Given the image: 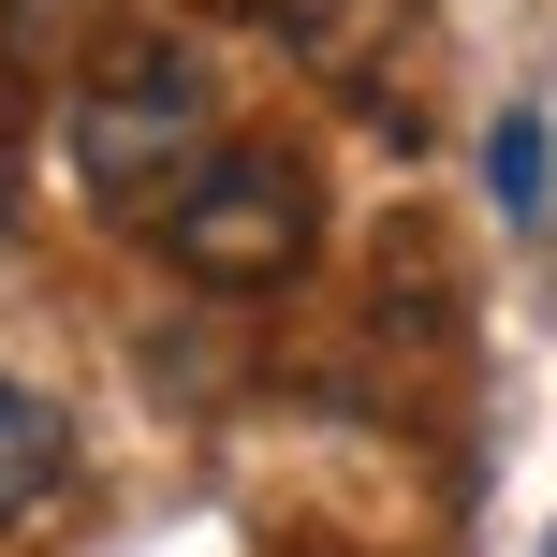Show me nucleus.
Instances as JSON below:
<instances>
[{
	"label": "nucleus",
	"mask_w": 557,
	"mask_h": 557,
	"mask_svg": "<svg viewBox=\"0 0 557 557\" xmlns=\"http://www.w3.org/2000/svg\"><path fill=\"white\" fill-rule=\"evenodd\" d=\"M59 147H74V191L103 221H162L206 162H221V74L191 45H117L74 74L59 103Z\"/></svg>",
	"instance_id": "f257e3e1"
},
{
	"label": "nucleus",
	"mask_w": 557,
	"mask_h": 557,
	"mask_svg": "<svg viewBox=\"0 0 557 557\" xmlns=\"http://www.w3.org/2000/svg\"><path fill=\"white\" fill-rule=\"evenodd\" d=\"M147 235H162V264L191 278V294H294V278L323 264V176H308L278 133H221V162H206Z\"/></svg>",
	"instance_id": "f03ea898"
},
{
	"label": "nucleus",
	"mask_w": 557,
	"mask_h": 557,
	"mask_svg": "<svg viewBox=\"0 0 557 557\" xmlns=\"http://www.w3.org/2000/svg\"><path fill=\"white\" fill-rule=\"evenodd\" d=\"M59 484H74V425H59L45 382H15V367H0V529H29Z\"/></svg>",
	"instance_id": "7ed1b4c3"
},
{
	"label": "nucleus",
	"mask_w": 557,
	"mask_h": 557,
	"mask_svg": "<svg viewBox=\"0 0 557 557\" xmlns=\"http://www.w3.org/2000/svg\"><path fill=\"white\" fill-rule=\"evenodd\" d=\"M103 29H117V0H0V59H15V74L29 59H88Z\"/></svg>",
	"instance_id": "20e7f679"
},
{
	"label": "nucleus",
	"mask_w": 557,
	"mask_h": 557,
	"mask_svg": "<svg viewBox=\"0 0 557 557\" xmlns=\"http://www.w3.org/2000/svg\"><path fill=\"white\" fill-rule=\"evenodd\" d=\"M484 176H499V206H513V221H529V206L557 191V133H543V117H529V103H513V117H499V133H484Z\"/></svg>",
	"instance_id": "39448f33"
},
{
	"label": "nucleus",
	"mask_w": 557,
	"mask_h": 557,
	"mask_svg": "<svg viewBox=\"0 0 557 557\" xmlns=\"http://www.w3.org/2000/svg\"><path fill=\"white\" fill-rule=\"evenodd\" d=\"M15 176H29V103H15V59H0V221H15Z\"/></svg>",
	"instance_id": "423d86ee"
},
{
	"label": "nucleus",
	"mask_w": 557,
	"mask_h": 557,
	"mask_svg": "<svg viewBox=\"0 0 557 557\" xmlns=\"http://www.w3.org/2000/svg\"><path fill=\"white\" fill-rule=\"evenodd\" d=\"M206 15H250V0H206Z\"/></svg>",
	"instance_id": "0eeeda50"
}]
</instances>
